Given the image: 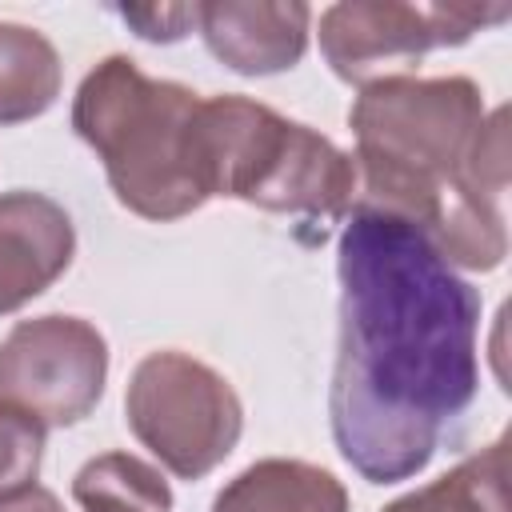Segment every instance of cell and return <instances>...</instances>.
I'll return each instance as SVG.
<instances>
[{"label":"cell","mask_w":512,"mask_h":512,"mask_svg":"<svg viewBox=\"0 0 512 512\" xmlns=\"http://www.w3.org/2000/svg\"><path fill=\"white\" fill-rule=\"evenodd\" d=\"M124 412L136 440L180 480H200L224 464L244 428L232 384L184 352L144 356L128 380Z\"/></svg>","instance_id":"5"},{"label":"cell","mask_w":512,"mask_h":512,"mask_svg":"<svg viewBox=\"0 0 512 512\" xmlns=\"http://www.w3.org/2000/svg\"><path fill=\"white\" fill-rule=\"evenodd\" d=\"M356 204L416 224L452 268L488 272L508 256V112L484 116L468 76H384L348 112Z\"/></svg>","instance_id":"2"},{"label":"cell","mask_w":512,"mask_h":512,"mask_svg":"<svg viewBox=\"0 0 512 512\" xmlns=\"http://www.w3.org/2000/svg\"><path fill=\"white\" fill-rule=\"evenodd\" d=\"M384 512H512L508 500V436L468 456L428 488L392 500Z\"/></svg>","instance_id":"12"},{"label":"cell","mask_w":512,"mask_h":512,"mask_svg":"<svg viewBox=\"0 0 512 512\" xmlns=\"http://www.w3.org/2000/svg\"><path fill=\"white\" fill-rule=\"evenodd\" d=\"M0 512H64V504L48 492V488H24L16 496H4L0 500Z\"/></svg>","instance_id":"16"},{"label":"cell","mask_w":512,"mask_h":512,"mask_svg":"<svg viewBox=\"0 0 512 512\" xmlns=\"http://www.w3.org/2000/svg\"><path fill=\"white\" fill-rule=\"evenodd\" d=\"M108 376V344L80 316L20 320L0 340V408L40 428L80 424Z\"/></svg>","instance_id":"6"},{"label":"cell","mask_w":512,"mask_h":512,"mask_svg":"<svg viewBox=\"0 0 512 512\" xmlns=\"http://www.w3.org/2000/svg\"><path fill=\"white\" fill-rule=\"evenodd\" d=\"M192 144L208 200L232 196L264 212L320 224V232L356 208L352 156L248 96L200 100Z\"/></svg>","instance_id":"4"},{"label":"cell","mask_w":512,"mask_h":512,"mask_svg":"<svg viewBox=\"0 0 512 512\" xmlns=\"http://www.w3.org/2000/svg\"><path fill=\"white\" fill-rule=\"evenodd\" d=\"M308 4L264 0H212L196 4V28L208 52L240 76H272L296 68L308 48Z\"/></svg>","instance_id":"9"},{"label":"cell","mask_w":512,"mask_h":512,"mask_svg":"<svg viewBox=\"0 0 512 512\" xmlns=\"http://www.w3.org/2000/svg\"><path fill=\"white\" fill-rule=\"evenodd\" d=\"M76 232L68 212L40 192L0 196V316L52 288L72 264Z\"/></svg>","instance_id":"8"},{"label":"cell","mask_w":512,"mask_h":512,"mask_svg":"<svg viewBox=\"0 0 512 512\" xmlns=\"http://www.w3.org/2000/svg\"><path fill=\"white\" fill-rule=\"evenodd\" d=\"M72 496L84 512H172L164 476L128 452L88 460L72 480Z\"/></svg>","instance_id":"13"},{"label":"cell","mask_w":512,"mask_h":512,"mask_svg":"<svg viewBox=\"0 0 512 512\" xmlns=\"http://www.w3.org/2000/svg\"><path fill=\"white\" fill-rule=\"evenodd\" d=\"M508 16V4H396V0H348L320 16V48L332 72L348 84H376L400 76L424 52L464 44L476 28Z\"/></svg>","instance_id":"7"},{"label":"cell","mask_w":512,"mask_h":512,"mask_svg":"<svg viewBox=\"0 0 512 512\" xmlns=\"http://www.w3.org/2000/svg\"><path fill=\"white\" fill-rule=\"evenodd\" d=\"M40 452H44V428L0 408V500L32 488L40 472Z\"/></svg>","instance_id":"14"},{"label":"cell","mask_w":512,"mask_h":512,"mask_svg":"<svg viewBox=\"0 0 512 512\" xmlns=\"http://www.w3.org/2000/svg\"><path fill=\"white\" fill-rule=\"evenodd\" d=\"M340 352L328 416L368 484L416 476L476 400L480 292L408 220L352 208L336 248Z\"/></svg>","instance_id":"1"},{"label":"cell","mask_w":512,"mask_h":512,"mask_svg":"<svg viewBox=\"0 0 512 512\" xmlns=\"http://www.w3.org/2000/svg\"><path fill=\"white\" fill-rule=\"evenodd\" d=\"M60 96V56L52 40L24 24H0V124H24Z\"/></svg>","instance_id":"11"},{"label":"cell","mask_w":512,"mask_h":512,"mask_svg":"<svg viewBox=\"0 0 512 512\" xmlns=\"http://www.w3.org/2000/svg\"><path fill=\"white\" fill-rule=\"evenodd\" d=\"M212 512H348V492L316 464L272 456L224 484Z\"/></svg>","instance_id":"10"},{"label":"cell","mask_w":512,"mask_h":512,"mask_svg":"<svg viewBox=\"0 0 512 512\" xmlns=\"http://www.w3.org/2000/svg\"><path fill=\"white\" fill-rule=\"evenodd\" d=\"M196 108L192 88L152 80L128 56H108L80 80L72 128L104 160L124 208L144 220H180L208 200L196 176Z\"/></svg>","instance_id":"3"},{"label":"cell","mask_w":512,"mask_h":512,"mask_svg":"<svg viewBox=\"0 0 512 512\" xmlns=\"http://www.w3.org/2000/svg\"><path fill=\"white\" fill-rule=\"evenodd\" d=\"M120 16L144 40H180L196 24V4H148V8H120Z\"/></svg>","instance_id":"15"}]
</instances>
